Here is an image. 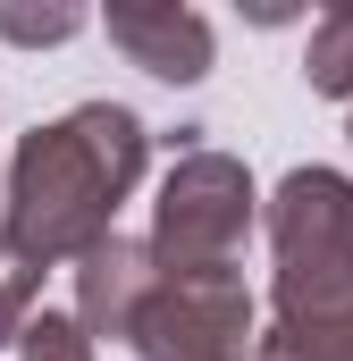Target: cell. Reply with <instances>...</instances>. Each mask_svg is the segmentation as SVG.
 <instances>
[{
    "label": "cell",
    "mask_w": 353,
    "mask_h": 361,
    "mask_svg": "<svg viewBox=\"0 0 353 361\" xmlns=\"http://www.w3.org/2000/svg\"><path fill=\"white\" fill-rule=\"evenodd\" d=\"M143 160H152V126L118 101H85V109L34 126L8 160L0 244L25 269L85 261L101 235H118V202L143 185Z\"/></svg>",
    "instance_id": "cell-1"
},
{
    "label": "cell",
    "mask_w": 353,
    "mask_h": 361,
    "mask_svg": "<svg viewBox=\"0 0 353 361\" xmlns=\"http://www.w3.org/2000/svg\"><path fill=\"white\" fill-rule=\"evenodd\" d=\"M269 302L277 328H311V319H345L353 311V177L337 169H294L269 193Z\"/></svg>",
    "instance_id": "cell-2"
},
{
    "label": "cell",
    "mask_w": 353,
    "mask_h": 361,
    "mask_svg": "<svg viewBox=\"0 0 353 361\" xmlns=\"http://www.w3.org/2000/svg\"><path fill=\"white\" fill-rule=\"evenodd\" d=\"M253 177L244 160L227 152H185L152 202V269L169 286H193V277H236L244 261V235H253Z\"/></svg>",
    "instance_id": "cell-3"
},
{
    "label": "cell",
    "mask_w": 353,
    "mask_h": 361,
    "mask_svg": "<svg viewBox=\"0 0 353 361\" xmlns=\"http://www.w3.org/2000/svg\"><path fill=\"white\" fill-rule=\"evenodd\" d=\"M126 345L143 361H253V294L244 277H193V286L160 277Z\"/></svg>",
    "instance_id": "cell-4"
},
{
    "label": "cell",
    "mask_w": 353,
    "mask_h": 361,
    "mask_svg": "<svg viewBox=\"0 0 353 361\" xmlns=\"http://www.w3.org/2000/svg\"><path fill=\"white\" fill-rule=\"evenodd\" d=\"M109 42L160 76V85H202L210 76V17L202 8H176V0H118L109 8Z\"/></svg>",
    "instance_id": "cell-5"
},
{
    "label": "cell",
    "mask_w": 353,
    "mask_h": 361,
    "mask_svg": "<svg viewBox=\"0 0 353 361\" xmlns=\"http://www.w3.org/2000/svg\"><path fill=\"white\" fill-rule=\"evenodd\" d=\"M152 286H160V269H152V252L135 235H101L85 261H76V311L68 319L85 336H126L135 311L152 302Z\"/></svg>",
    "instance_id": "cell-6"
},
{
    "label": "cell",
    "mask_w": 353,
    "mask_h": 361,
    "mask_svg": "<svg viewBox=\"0 0 353 361\" xmlns=\"http://www.w3.org/2000/svg\"><path fill=\"white\" fill-rule=\"evenodd\" d=\"M303 76H311V92H328V101H353V8H328V17H311Z\"/></svg>",
    "instance_id": "cell-7"
},
{
    "label": "cell",
    "mask_w": 353,
    "mask_h": 361,
    "mask_svg": "<svg viewBox=\"0 0 353 361\" xmlns=\"http://www.w3.org/2000/svg\"><path fill=\"white\" fill-rule=\"evenodd\" d=\"M253 361H353V311L345 319H311V328H269Z\"/></svg>",
    "instance_id": "cell-8"
},
{
    "label": "cell",
    "mask_w": 353,
    "mask_h": 361,
    "mask_svg": "<svg viewBox=\"0 0 353 361\" xmlns=\"http://www.w3.org/2000/svg\"><path fill=\"white\" fill-rule=\"evenodd\" d=\"M17 361H92V336L68 311H34L25 336H17Z\"/></svg>",
    "instance_id": "cell-9"
},
{
    "label": "cell",
    "mask_w": 353,
    "mask_h": 361,
    "mask_svg": "<svg viewBox=\"0 0 353 361\" xmlns=\"http://www.w3.org/2000/svg\"><path fill=\"white\" fill-rule=\"evenodd\" d=\"M34 311H42V269H25V261L0 244V345H17Z\"/></svg>",
    "instance_id": "cell-10"
},
{
    "label": "cell",
    "mask_w": 353,
    "mask_h": 361,
    "mask_svg": "<svg viewBox=\"0 0 353 361\" xmlns=\"http://www.w3.org/2000/svg\"><path fill=\"white\" fill-rule=\"evenodd\" d=\"M68 34H85V8H68V0L17 8V0H0V42H68Z\"/></svg>",
    "instance_id": "cell-11"
},
{
    "label": "cell",
    "mask_w": 353,
    "mask_h": 361,
    "mask_svg": "<svg viewBox=\"0 0 353 361\" xmlns=\"http://www.w3.org/2000/svg\"><path fill=\"white\" fill-rule=\"evenodd\" d=\"M345 135H353V126H345Z\"/></svg>",
    "instance_id": "cell-12"
}]
</instances>
